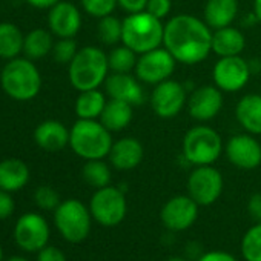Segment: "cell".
I'll use <instances>...</instances> for the list:
<instances>
[{
  "label": "cell",
  "instance_id": "cell-1",
  "mask_svg": "<svg viewBox=\"0 0 261 261\" xmlns=\"http://www.w3.org/2000/svg\"><path fill=\"white\" fill-rule=\"evenodd\" d=\"M163 46L178 63L197 65L212 51V31L204 20L191 14H178L165 25Z\"/></svg>",
  "mask_w": 261,
  "mask_h": 261
},
{
  "label": "cell",
  "instance_id": "cell-2",
  "mask_svg": "<svg viewBox=\"0 0 261 261\" xmlns=\"http://www.w3.org/2000/svg\"><path fill=\"white\" fill-rule=\"evenodd\" d=\"M112 145L111 130L101 121L79 118L69 130V146L83 160H103Z\"/></svg>",
  "mask_w": 261,
  "mask_h": 261
},
{
  "label": "cell",
  "instance_id": "cell-3",
  "mask_svg": "<svg viewBox=\"0 0 261 261\" xmlns=\"http://www.w3.org/2000/svg\"><path fill=\"white\" fill-rule=\"evenodd\" d=\"M165 25L148 11L127 14L123 20L121 42L136 54L142 56L163 45Z\"/></svg>",
  "mask_w": 261,
  "mask_h": 261
},
{
  "label": "cell",
  "instance_id": "cell-4",
  "mask_svg": "<svg viewBox=\"0 0 261 261\" xmlns=\"http://www.w3.org/2000/svg\"><path fill=\"white\" fill-rule=\"evenodd\" d=\"M108 56L97 46H85L77 51L69 63V82L79 91L98 89L109 72Z\"/></svg>",
  "mask_w": 261,
  "mask_h": 261
},
{
  "label": "cell",
  "instance_id": "cell-5",
  "mask_svg": "<svg viewBox=\"0 0 261 261\" xmlns=\"http://www.w3.org/2000/svg\"><path fill=\"white\" fill-rule=\"evenodd\" d=\"M0 85L7 95L19 101L33 100L42 88V75L31 59L8 60L0 74Z\"/></svg>",
  "mask_w": 261,
  "mask_h": 261
},
{
  "label": "cell",
  "instance_id": "cell-6",
  "mask_svg": "<svg viewBox=\"0 0 261 261\" xmlns=\"http://www.w3.org/2000/svg\"><path fill=\"white\" fill-rule=\"evenodd\" d=\"M181 149L186 162L194 166H206L214 165L220 159L223 152V142L215 129L198 124L186 133Z\"/></svg>",
  "mask_w": 261,
  "mask_h": 261
},
{
  "label": "cell",
  "instance_id": "cell-7",
  "mask_svg": "<svg viewBox=\"0 0 261 261\" xmlns=\"http://www.w3.org/2000/svg\"><path fill=\"white\" fill-rule=\"evenodd\" d=\"M54 223L66 241L79 244L91 233L92 215L85 203L77 198H69L62 201L54 211Z\"/></svg>",
  "mask_w": 261,
  "mask_h": 261
},
{
  "label": "cell",
  "instance_id": "cell-8",
  "mask_svg": "<svg viewBox=\"0 0 261 261\" xmlns=\"http://www.w3.org/2000/svg\"><path fill=\"white\" fill-rule=\"evenodd\" d=\"M92 220L105 227L118 226L127 214V201L124 192L115 186H105L94 192L89 201Z\"/></svg>",
  "mask_w": 261,
  "mask_h": 261
},
{
  "label": "cell",
  "instance_id": "cell-9",
  "mask_svg": "<svg viewBox=\"0 0 261 261\" xmlns=\"http://www.w3.org/2000/svg\"><path fill=\"white\" fill-rule=\"evenodd\" d=\"M223 175L212 165L197 166L188 178L189 197L198 206L214 204L223 194Z\"/></svg>",
  "mask_w": 261,
  "mask_h": 261
},
{
  "label": "cell",
  "instance_id": "cell-10",
  "mask_svg": "<svg viewBox=\"0 0 261 261\" xmlns=\"http://www.w3.org/2000/svg\"><path fill=\"white\" fill-rule=\"evenodd\" d=\"M14 241L25 252H39L48 246L51 229L46 218L37 212L23 214L14 226Z\"/></svg>",
  "mask_w": 261,
  "mask_h": 261
},
{
  "label": "cell",
  "instance_id": "cell-11",
  "mask_svg": "<svg viewBox=\"0 0 261 261\" xmlns=\"http://www.w3.org/2000/svg\"><path fill=\"white\" fill-rule=\"evenodd\" d=\"M177 60L163 46L145 53L139 57L136 65V75L140 82L148 85H159L168 79L175 71Z\"/></svg>",
  "mask_w": 261,
  "mask_h": 261
},
{
  "label": "cell",
  "instance_id": "cell-12",
  "mask_svg": "<svg viewBox=\"0 0 261 261\" xmlns=\"http://www.w3.org/2000/svg\"><path fill=\"white\" fill-rule=\"evenodd\" d=\"M214 83L223 92L241 91L250 79V65L241 56L220 57L212 69Z\"/></svg>",
  "mask_w": 261,
  "mask_h": 261
},
{
  "label": "cell",
  "instance_id": "cell-13",
  "mask_svg": "<svg viewBox=\"0 0 261 261\" xmlns=\"http://www.w3.org/2000/svg\"><path fill=\"white\" fill-rule=\"evenodd\" d=\"M186 100L185 86L177 80L168 79L152 89L151 108L160 118H174L181 112Z\"/></svg>",
  "mask_w": 261,
  "mask_h": 261
},
{
  "label": "cell",
  "instance_id": "cell-14",
  "mask_svg": "<svg viewBox=\"0 0 261 261\" xmlns=\"http://www.w3.org/2000/svg\"><path fill=\"white\" fill-rule=\"evenodd\" d=\"M198 207L189 195H175L163 204L160 220L168 230L183 232L197 221Z\"/></svg>",
  "mask_w": 261,
  "mask_h": 261
},
{
  "label": "cell",
  "instance_id": "cell-15",
  "mask_svg": "<svg viewBox=\"0 0 261 261\" xmlns=\"http://www.w3.org/2000/svg\"><path fill=\"white\" fill-rule=\"evenodd\" d=\"M224 151L227 160L238 169L252 171L261 165V143L252 134L233 136Z\"/></svg>",
  "mask_w": 261,
  "mask_h": 261
},
{
  "label": "cell",
  "instance_id": "cell-16",
  "mask_svg": "<svg viewBox=\"0 0 261 261\" xmlns=\"http://www.w3.org/2000/svg\"><path fill=\"white\" fill-rule=\"evenodd\" d=\"M223 108V91L217 86L203 85L197 88L188 98V111L198 121L215 118Z\"/></svg>",
  "mask_w": 261,
  "mask_h": 261
},
{
  "label": "cell",
  "instance_id": "cell-17",
  "mask_svg": "<svg viewBox=\"0 0 261 261\" xmlns=\"http://www.w3.org/2000/svg\"><path fill=\"white\" fill-rule=\"evenodd\" d=\"M48 27L59 39H72L82 28V14L71 2H60L49 10Z\"/></svg>",
  "mask_w": 261,
  "mask_h": 261
},
{
  "label": "cell",
  "instance_id": "cell-18",
  "mask_svg": "<svg viewBox=\"0 0 261 261\" xmlns=\"http://www.w3.org/2000/svg\"><path fill=\"white\" fill-rule=\"evenodd\" d=\"M106 94L111 98L126 101L133 106L145 103V89L140 85L139 79L130 75L129 72H112L105 80Z\"/></svg>",
  "mask_w": 261,
  "mask_h": 261
},
{
  "label": "cell",
  "instance_id": "cell-19",
  "mask_svg": "<svg viewBox=\"0 0 261 261\" xmlns=\"http://www.w3.org/2000/svg\"><path fill=\"white\" fill-rule=\"evenodd\" d=\"M145 151L142 143L134 137H123L114 142L108 155L109 163L118 171H130L137 168L143 160Z\"/></svg>",
  "mask_w": 261,
  "mask_h": 261
},
{
  "label": "cell",
  "instance_id": "cell-20",
  "mask_svg": "<svg viewBox=\"0 0 261 261\" xmlns=\"http://www.w3.org/2000/svg\"><path fill=\"white\" fill-rule=\"evenodd\" d=\"M34 140L46 152H59L69 145V129L59 120H45L34 130Z\"/></svg>",
  "mask_w": 261,
  "mask_h": 261
},
{
  "label": "cell",
  "instance_id": "cell-21",
  "mask_svg": "<svg viewBox=\"0 0 261 261\" xmlns=\"http://www.w3.org/2000/svg\"><path fill=\"white\" fill-rule=\"evenodd\" d=\"M235 117L247 134L261 136V95L247 94L237 103Z\"/></svg>",
  "mask_w": 261,
  "mask_h": 261
},
{
  "label": "cell",
  "instance_id": "cell-22",
  "mask_svg": "<svg viewBox=\"0 0 261 261\" xmlns=\"http://www.w3.org/2000/svg\"><path fill=\"white\" fill-rule=\"evenodd\" d=\"M30 181V168L20 159H7L0 162V189L16 192Z\"/></svg>",
  "mask_w": 261,
  "mask_h": 261
},
{
  "label": "cell",
  "instance_id": "cell-23",
  "mask_svg": "<svg viewBox=\"0 0 261 261\" xmlns=\"http://www.w3.org/2000/svg\"><path fill=\"white\" fill-rule=\"evenodd\" d=\"M246 48L243 33L233 27H224L212 33V51L218 57L240 56Z\"/></svg>",
  "mask_w": 261,
  "mask_h": 261
},
{
  "label": "cell",
  "instance_id": "cell-24",
  "mask_svg": "<svg viewBox=\"0 0 261 261\" xmlns=\"http://www.w3.org/2000/svg\"><path fill=\"white\" fill-rule=\"evenodd\" d=\"M238 14V0H207L204 7V22L211 30L230 27Z\"/></svg>",
  "mask_w": 261,
  "mask_h": 261
},
{
  "label": "cell",
  "instance_id": "cell-25",
  "mask_svg": "<svg viewBox=\"0 0 261 261\" xmlns=\"http://www.w3.org/2000/svg\"><path fill=\"white\" fill-rule=\"evenodd\" d=\"M133 105L111 98L106 101V106L100 115V121L111 133H120V130L126 129L129 123L133 121Z\"/></svg>",
  "mask_w": 261,
  "mask_h": 261
},
{
  "label": "cell",
  "instance_id": "cell-26",
  "mask_svg": "<svg viewBox=\"0 0 261 261\" xmlns=\"http://www.w3.org/2000/svg\"><path fill=\"white\" fill-rule=\"evenodd\" d=\"M25 36L20 28L11 22L0 23V57L5 60H13L23 53Z\"/></svg>",
  "mask_w": 261,
  "mask_h": 261
},
{
  "label": "cell",
  "instance_id": "cell-27",
  "mask_svg": "<svg viewBox=\"0 0 261 261\" xmlns=\"http://www.w3.org/2000/svg\"><path fill=\"white\" fill-rule=\"evenodd\" d=\"M106 97L100 89H89L82 91L75 100V114L79 118L85 120H97L100 118L105 106Z\"/></svg>",
  "mask_w": 261,
  "mask_h": 261
},
{
  "label": "cell",
  "instance_id": "cell-28",
  "mask_svg": "<svg viewBox=\"0 0 261 261\" xmlns=\"http://www.w3.org/2000/svg\"><path fill=\"white\" fill-rule=\"evenodd\" d=\"M53 33L37 28L30 31L25 36V43H23V53L28 59L31 60H39L53 53L54 48V40H53Z\"/></svg>",
  "mask_w": 261,
  "mask_h": 261
},
{
  "label": "cell",
  "instance_id": "cell-29",
  "mask_svg": "<svg viewBox=\"0 0 261 261\" xmlns=\"http://www.w3.org/2000/svg\"><path fill=\"white\" fill-rule=\"evenodd\" d=\"M82 177L89 186L100 189L111 185L112 174L109 165L103 160H86L82 169Z\"/></svg>",
  "mask_w": 261,
  "mask_h": 261
},
{
  "label": "cell",
  "instance_id": "cell-30",
  "mask_svg": "<svg viewBox=\"0 0 261 261\" xmlns=\"http://www.w3.org/2000/svg\"><path fill=\"white\" fill-rule=\"evenodd\" d=\"M240 250L246 261H261V221L246 230L241 238Z\"/></svg>",
  "mask_w": 261,
  "mask_h": 261
},
{
  "label": "cell",
  "instance_id": "cell-31",
  "mask_svg": "<svg viewBox=\"0 0 261 261\" xmlns=\"http://www.w3.org/2000/svg\"><path fill=\"white\" fill-rule=\"evenodd\" d=\"M137 56L133 49L127 46H117L108 54L109 69L112 72H130L136 69L137 65Z\"/></svg>",
  "mask_w": 261,
  "mask_h": 261
},
{
  "label": "cell",
  "instance_id": "cell-32",
  "mask_svg": "<svg viewBox=\"0 0 261 261\" xmlns=\"http://www.w3.org/2000/svg\"><path fill=\"white\" fill-rule=\"evenodd\" d=\"M97 34L105 45H117L118 42H121L123 20H118L112 14L101 17L97 25Z\"/></svg>",
  "mask_w": 261,
  "mask_h": 261
},
{
  "label": "cell",
  "instance_id": "cell-33",
  "mask_svg": "<svg viewBox=\"0 0 261 261\" xmlns=\"http://www.w3.org/2000/svg\"><path fill=\"white\" fill-rule=\"evenodd\" d=\"M34 201L36 204L43 211H56L57 206L62 203L59 192L53 186H39L34 192Z\"/></svg>",
  "mask_w": 261,
  "mask_h": 261
},
{
  "label": "cell",
  "instance_id": "cell-34",
  "mask_svg": "<svg viewBox=\"0 0 261 261\" xmlns=\"http://www.w3.org/2000/svg\"><path fill=\"white\" fill-rule=\"evenodd\" d=\"M80 4L85 10V13H88L91 17H106L111 16L115 10V7L118 5L117 0H80Z\"/></svg>",
  "mask_w": 261,
  "mask_h": 261
},
{
  "label": "cell",
  "instance_id": "cell-35",
  "mask_svg": "<svg viewBox=\"0 0 261 261\" xmlns=\"http://www.w3.org/2000/svg\"><path fill=\"white\" fill-rule=\"evenodd\" d=\"M77 43L74 39H60L54 43L53 57L57 63L69 65L77 54Z\"/></svg>",
  "mask_w": 261,
  "mask_h": 261
},
{
  "label": "cell",
  "instance_id": "cell-36",
  "mask_svg": "<svg viewBox=\"0 0 261 261\" xmlns=\"http://www.w3.org/2000/svg\"><path fill=\"white\" fill-rule=\"evenodd\" d=\"M171 10H172V2H171V0H149L148 7H146V11L149 14H152L154 17L160 19V20L168 17Z\"/></svg>",
  "mask_w": 261,
  "mask_h": 261
},
{
  "label": "cell",
  "instance_id": "cell-37",
  "mask_svg": "<svg viewBox=\"0 0 261 261\" xmlns=\"http://www.w3.org/2000/svg\"><path fill=\"white\" fill-rule=\"evenodd\" d=\"M16 203L11 197V192L0 189V220H7L14 214Z\"/></svg>",
  "mask_w": 261,
  "mask_h": 261
},
{
  "label": "cell",
  "instance_id": "cell-38",
  "mask_svg": "<svg viewBox=\"0 0 261 261\" xmlns=\"http://www.w3.org/2000/svg\"><path fill=\"white\" fill-rule=\"evenodd\" d=\"M37 261H66V255L56 246H45L37 252Z\"/></svg>",
  "mask_w": 261,
  "mask_h": 261
},
{
  "label": "cell",
  "instance_id": "cell-39",
  "mask_svg": "<svg viewBox=\"0 0 261 261\" xmlns=\"http://www.w3.org/2000/svg\"><path fill=\"white\" fill-rule=\"evenodd\" d=\"M117 2H118V7L127 14H136V13L146 11L149 0H117Z\"/></svg>",
  "mask_w": 261,
  "mask_h": 261
},
{
  "label": "cell",
  "instance_id": "cell-40",
  "mask_svg": "<svg viewBox=\"0 0 261 261\" xmlns=\"http://www.w3.org/2000/svg\"><path fill=\"white\" fill-rule=\"evenodd\" d=\"M197 261H238V259L226 250H211V252H203Z\"/></svg>",
  "mask_w": 261,
  "mask_h": 261
},
{
  "label": "cell",
  "instance_id": "cell-41",
  "mask_svg": "<svg viewBox=\"0 0 261 261\" xmlns=\"http://www.w3.org/2000/svg\"><path fill=\"white\" fill-rule=\"evenodd\" d=\"M247 211H249L250 217H252L256 223L261 221V194H259V192L253 194V195L249 198Z\"/></svg>",
  "mask_w": 261,
  "mask_h": 261
},
{
  "label": "cell",
  "instance_id": "cell-42",
  "mask_svg": "<svg viewBox=\"0 0 261 261\" xmlns=\"http://www.w3.org/2000/svg\"><path fill=\"white\" fill-rule=\"evenodd\" d=\"M60 0H27V4L37 8V10H51L54 5H57Z\"/></svg>",
  "mask_w": 261,
  "mask_h": 261
},
{
  "label": "cell",
  "instance_id": "cell-43",
  "mask_svg": "<svg viewBox=\"0 0 261 261\" xmlns=\"http://www.w3.org/2000/svg\"><path fill=\"white\" fill-rule=\"evenodd\" d=\"M186 252L192 256V255H195V253H198L200 256H201V253H203V250H201V246L198 244V243H191L189 246H186Z\"/></svg>",
  "mask_w": 261,
  "mask_h": 261
},
{
  "label": "cell",
  "instance_id": "cell-44",
  "mask_svg": "<svg viewBox=\"0 0 261 261\" xmlns=\"http://www.w3.org/2000/svg\"><path fill=\"white\" fill-rule=\"evenodd\" d=\"M253 14L258 22H261V0H253Z\"/></svg>",
  "mask_w": 261,
  "mask_h": 261
},
{
  "label": "cell",
  "instance_id": "cell-45",
  "mask_svg": "<svg viewBox=\"0 0 261 261\" xmlns=\"http://www.w3.org/2000/svg\"><path fill=\"white\" fill-rule=\"evenodd\" d=\"M7 261H30V259H28V258H25V256H22V255H14V256L8 258Z\"/></svg>",
  "mask_w": 261,
  "mask_h": 261
},
{
  "label": "cell",
  "instance_id": "cell-46",
  "mask_svg": "<svg viewBox=\"0 0 261 261\" xmlns=\"http://www.w3.org/2000/svg\"><path fill=\"white\" fill-rule=\"evenodd\" d=\"M166 261H189V259L188 258H183V256H171Z\"/></svg>",
  "mask_w": 261,
  "mask_h": 261
},
{
  "label": "cell",
  "instance_id": "cell-47",
  "mask_svg": "<svg viewBox=\"0 0 261 261\" xmlns=\"http://www.w3.org/2000/svg\"><path fill=\"white\" fill-rule=\"evenodd\" d=\"M0 261H4V249L0 246Z\"/></svg>",
  "mask_w": 261,
  "mask_h": 261
}]
</instances>
